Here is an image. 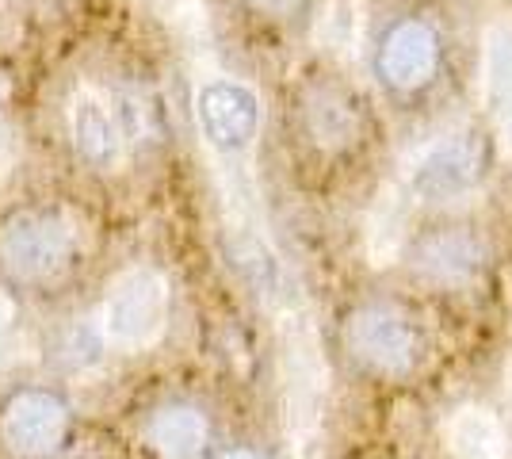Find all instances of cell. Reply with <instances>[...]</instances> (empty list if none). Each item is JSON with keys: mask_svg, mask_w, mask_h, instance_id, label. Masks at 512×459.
Listing matches in <instances>:
<instances>
[{"mask_svg": "<svg viewBox=\"0 0 512 459\" xmlns=\"http://www.w3.org/2000/svg\"><path fill=\"white\" fill-rule=\"evenodd\" d=\"M195 119L218 169H249V153L264 127V104L253 85L222 73L203 77L195 88Z\"/></svg>", "mask_w": 512, "mask_h": 459, "instance_id": "6da1fadb", "label": "cell"}, {"mask_svg": "<svg viewBox=\"0 0 512 459\" xmlns=\"http://www.w3.org/2000/svg\"><path fill=\"white\" fill-rule=\"evenodd\" d=\"M486 146L470 131L432 138L402 169V192L413 203H459L482 184Z\"/></svg>", "mask_w": 512, "mask_h": 459, "instance_id": "7a4b0ae2", "label": "cell"}, {"mask_svg": "<svg viewBox=\"0 0 512 459\" xmlns=\"http://www.w3.org/2000/svg\"><path fill=\"white\" fill-rule=\"evenodd\" d=\"M169 322V284L153 268H130L123 272L104 306H100V337L115 349H150L165 333Z\"/></svg>", "mask_w": 512, "mask_h": 459, "instance_id": "3957f363", "label": "cell"}, {"mask_svg": "<svg viewBox=\"0 0 512 459\" xmlns=\"http://www.w3.org/2000/svg\"><path fill=\"white\" fill-rule=\"evenodd\" d=\"M344 341L360 364L383 375H406L421 352L417 326L394 306H360L344 326Z\"/></svg>", "mask_w": 512, "mask_h": 459, "instance_id": "277c9868", "label": "cell"}, {"mask_svg": "<svg viewBox=\"0 0 512 459\" xmlns=\"http://www.w3.org/2000/svg\"><path fill=\"white\" fill-rule=\"evenodd\" d=\"M73 253V230L54 215H16L0 230V261L20 280L58 276Z\"/></svg>", "mask_w": 512, "mask_h": 459, "instance_id": "5b68a950", "label": "cell"}, {"mask_svg": "<svg viewBox=\"0 0 512 459\" xmlns=\"http://www.w3.org/2000/svg\"><path fill=\"white\" fill-rule=\"evenodd\" d=\"M69 134L73 146L96 173H115L127 161V131L115 100L104 88L77 85L69 96Z\"/></svg>", "mask_w": 512, "mask_h": 459, "instance_id": "8992f818", "label": "cell"}, {"mask_svg": "<svg viewBox=\"0 0 512 459\" xmlns=\"http://www.w3.org/2000/svg\"><path fill=\"white\" fill-rule=\"evenodd\" d=\"M65 402L46 391L16 394L0 414V437L16 456H50L65 440Z\"/></svg>", "mask_w": 512, "mask_h": 459, "instance_id": "52a82bcc", "label": "cell"}, {"mask_svg": "<svg viewBox=\"0 0 512 459\" xmlns=\"http://www.w3.org/2000/svg\"><path fill=\"white\" fill-rule=\"evenodd\" d=\"M440 66V35L425 20H402L390 27L379 50V73L390 88L413 92L432 81V73Z\"/></svg>", "mask_w": 512, "mask_h": 459, "instance_id": "ba28073f", "label": "cell"}, {"mask_svg": "<svg viewBox=\"0 0 512 459\" xmlns=\"http://www.w3.org/2000/svg\"><path fill=\"white\" fill-rule=\"evenodd\" d=\"M482 100L493 134L512 153V16H497L482 31Z\"/></svg>", "mask_w": 512, "mask_h": 459, "instance_id": "9c48e42d", "label": "cell"}, {"mask_svg": "<svg viewBox=\"0 0 512 459\" xmlns=\"http://www.w3.org/2000/svg\"><path fill=\"white\" fill-rule=\"evenodd\" d=\"M482 261H486V249L467 230H436L413 249V268L428 280L451 287L470 284L482 272Z\"/></svg>", "mask_w": 512, "mask_h": 459, "instance_id": "30bf717a", "label": "cell"}, {"mask_svg": "<svg viewBox=\"0 0 512 459\" xmlns=\"http://www.w3.org/2000/svg\"><path fill=\"white\" fill-rule=\"evenodd\" d=\"M444 437L451 459H512L509 429L486 406H459Z\"/></svg>", "mask_w": 512, "mask_h": 459, "instance_id": "8fae6325", "label": "cell"}, {"mask_svg": "<svg viewBox=\"0 0 512 459\" xmlns=\"http://www.w3.org/2000/svg\"><path fill=\"white\" fill-rule=\"evenodd\" d=\"M150 444L161 459H199L207 448V417L195 406H165L150 421Z\"/></svg>", "mask_w": 512, "mask_h": 459, "instance_id": "7c38bea8", "label": "cell"}, {"mask_svg": "<svg viewBox=\"0 0 512 459\" xmlns=\"http://www.w3.org/2000/svg\"><path fill=\"white\" fill-rule=\"evenodd\" d=\"M306 127L314 134V142L325 146V150L348 146L356 138V131H360L352 104L344 96H337V92H329V88L310 92V100H306Z\"/></svg>", "mask_w": 512, "mask_h": 459, "instance_id": "4fadbf2b", "label": "cell"}, {"mask_svg": "<svg viewBox=\"0 0 512 459\" xmlns=\"http://www.w3.org/2000/svg\"><path fill=\"white\" fill-rule=\"evenodd\" d=\"M406 192L402 188H390L379 196L375 211H371V222H367V249L375 264L390 261L398 253V245L406 238Z\"/></svg>", "mask_w": 512, "mask_h": 459, "instance_id": "5bb4252c", "label": "cell"}, {"mask_svg": "<svg viewBox=\"0 0 512 459\" xmlns=\"http://www.w3.org/2000/svg\"><path fill=\"white\" fill-rule=\"evenodd\" d=\"M12 329H16V306L8 295H0V364L8 356V345H12Z\"/></svg>", "mask_w": 512, "mask_h": 459, "instance_id": "9a60e30c", "label": "cell"}, {"mask_svg": "<svg viewBox=\"0 0 512 459\" xmlns=\"http://www.w3.org/2000/svg\"><path fill=\"white\" fill-rule=\"evenodd\" d=\"M12 161H16V131L0 119V176L12 169Z\"/></svg>", "mask_w": 512, "mask_h": 459, "instance_id": "2e32d148", "label": "cell"}, {"mask_svg": "<svg viewBox=\"0 0 512 459\" xmlns=\"http://www.w3.org/2000/svg\"><path fill=\"white\" fill-rule=\"evenodd\" d=\"M253 8H260V12H272V16H287V12H295L302 0H249Z\"/></svg>", "mask_w": 512, "mask_h": 459, "instance_id": "e0dca14e", "label": "cell"}, {"mask_svg": "<svg viewBox=\"0 0 512 459\" xmlns=\"http://www.w3.org/2000/svg\"><path fill=\"white\" fill-rule=\"evenodd\" d=\"M218 459H260L256 452H249V448H234V452H222Z\"/></svg>", "mask_w": 512, "mask_h": 459, "instance_id": "ac0fdd59", "label": "cell"}, {"mask_svg": "<svg viewBox=\"0 0 512 459\" xmlns=\"http://www.w3.org/2000/svg\"><path fill=\"white\" fill-rule=\"evenodd\" d=\"M505 398H509V406H512V364H509V372H505Z\"/></svg>", "mask_w": 512, "mask_h": 459, "instance_id": "d6986e66", "label": "cell"}]
</instances>
